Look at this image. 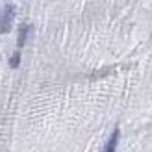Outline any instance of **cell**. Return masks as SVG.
<instances>
[{
    "label": "cell",
    "mask_w": 152,
    "mask_h": 152,
    "mask_svg": "<svg viewBox=\"0 0 152 152\" xmlns=\"http://www.w3.org/2000/svg\"><path fill=\"white\" fill-rule=\"evenodd\" d=\"M19 63H20V52H15L11 56V59H10V65L15 69V67H19Z\"/></svg>",
    "instance_id": "4"
},
{
    "label": "cell",
    "mask_w": 152,
    "mask_h": 152,
    "mask_svg": "<svg viewBox=\"0 0 152 152\" xmlns=\"http://www.w3.org/2000/svg\"><path fill=\"white\" fill-rule=\"evenodd\" d=\"M30 30H32V26H30V24H26V26L20 28V32H19V47H22V45H24L26 37H28V34H30Z\"/></svg>",
    "instance_id": "3"
},
{
    "label": "cell",
    "mask_w": 152,
    "mask_h": 152,
    "mask_svg": "<svg viewBox=\"0 0 152 152\" xmlns=\"http://www.w3.org/2000/svg\"><path fill=\"white\" fill-rule=\"evenodd\" d=\"M119 135H121L119 128H115V130H113V134H111V137L108 139V143H106L104 152H115V150H117V145H119Z\"/></svg>",
    "instance_id": "2"
},
{
    "label": "cell",
    "mask_w": 152,
    "mask_h": 152,
    "mask_svg": "<svg viewBox=\"0 0 152 152\" xmlns=\"http://www.w3.org/2000/svg\"><path fill=\"white\" fill-rule=\"evenodd\" d=\"M15 19V6L13 4H6L4 10L0 11V34H7L13 24Z\"/></svg>",
    "instance_id": "1"
}]
</instances>
